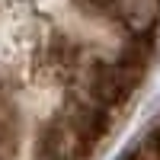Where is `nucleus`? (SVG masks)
<instances>
[{
  "mask_svg": "<svg viewBox=\"0 0 160 160\" xmlns=\"http://www.w3.org/2000/svg\"><path fill=\"white\" fill-rule=\"evenodd\" d=\"M115 19L122 22L128 32L144 38L160 22V0H118Z\"/></svg>",
  "mask_w": 160,
  "mask_h": 160,
  "instance_id": "nucleus-1",
  "label": "nucleus"
},
{
  "mask_svg": "<svg viewBox=\"0 0 160 160\" xmlns=\"http://www.w3.org/2000/svg\"><path fill=\"white\" fill-rule=\"evenodd\" d=\"M74 3L83 13H93V16H115L118 10V0H74Z\"/></svg>",
  "mask_w": 160,
  "mask_h": 160,
  "instance_id": "nucleus-2",
  "label": "nucleus"
},
{
  "mask_svg": "<svg viewBox=\"0 0 160 160\" xmlns=\"http://www.w3.org/2000/svg\"><path fill=\"white\" fill-rule=\"evenodd\" d=\"M144 148H148V151H151V154L160 160V122L151 128V135H148V141H144Z\"/></svg>",
  "mask_w": 160,
  "mask_h": 160,
  "instance_id": "nucleus-3",
  "label": "nucleus"
}]
</instances>
